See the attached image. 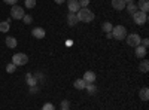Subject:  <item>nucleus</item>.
Instances as JSON below:
<instances>
[{
	"label": "nucleus",
	"instance_id": "24",
	"mask_svg": "<svg viewBox=\"0 0 149 110\" xmlns=\"http://www.w3.org/2000/svg\"><path fill=\"white\" fill-rule=\"evenodd\" d=\"M15 70H17V66H15L14 63H10V64L6 66V71H8V73H14Z\"/></svg>",
	"mask_w": 149,
	"mask_h": 110
},
{
	"label": "nucleus",
	"instance_id": "6",
	"mask_svg": "<svg viewBox=\"0 0 149 110\" xmlns=\"http://www.w3.org/2000/svg\"><path fill=\"white\" fill-rule=\"evenodd\" d=\"M26 15L24 14V9L18 5H14V8L10 9V17L14 18V19H22V17Z\"/></svg>",
	"mask_w": 149,
	"mask_h": 110
},
{
	"label": "nucleus",
	"instance_id": "12",
	"mask_svg": "<svg viewBox=\"0 0 149 110\" xmlns=\"http://www.w3.org/2000/svg\"><path fill=\"white\" fill-rule=\"evenodd\" d=\"M112 6H113V9H116V10L125 9V3H124V0H112Z\"/></svg>",
	"mask_w": 149,
	"mask_h": 110
},
{
	"label": "nucleus",
	"instance_id": "10",
	"mask_svg": "<svg viewBox=\"0 0 149 110\" xmlns=\"http://www.w3.org/2000/svg\"><path fill=\"white\" fill-rule=\"evenodd\" d=\"M86 83H94V80H95V73L94 71H85V75H84V77H82Z\"/></svg>",
	"mask_w": 149,
	"mask_h": 110
},
{
	"label": "nucleus",
	"instance_id": "26",
	"mask_svg": "<svg viewBox=\"0 0 149 110\" xmlns=\"http://www.w3.org/2000/svg\"><path fill=\"white\" fill-rule=\"evenodd\" d=\"M78 2H79V6L81 8H86V6L90 5V0H78Z\"/></svg>",
	"mask_w": 149,
	"mask_h": 110
},
{
	"label": "nucleus",
	"instance_id": "22",
	"mask_svg": "<svg viewBox=\"0 0 149 110\" xmlns=\"http://www.w3.org/2000/svg\"><path fill=\"white\" fill-rule=\"evenodd\" d=\"M85 88H86V91H88L90 94H94V92L97 91V88H95V85H94V83H86V85H85Z\"/></svg>",
	"mask_w": 149,
	"mask_h": 110
},
{
	"label": "nucleus",
	"instance_id": "27",
	"mask_svg": "<svg viewBox=\"0 0 149 110\" xmlns=\"http://www.w3.org/2000/svg\"><path fill=\"white\" fill-rule=\"evenodd\" d=\"M61 109H70L69 100H63V101H61Z\"/></svg>",
	"mask_w": 149,
	"mask_h": 110
},
{
	"label": "nucleus",
	"instance_id": "34",
	"mask_svg": "<svg viewBox=\"0 0 149 110\" xmlns=\"http://www.w3.org/2000/svg\"><path fill=\"white\" fill-rule=\"evenodd\" d=\"M106 37L107 39H112V33H106Z\"/></svg>",
	"mask_w": 149,
	"mask_h": 110
},
{
	"label": "nucleus",
	"instance_id": "15",
	"mask_svg": "<svg viewBox=\"0 0 149 110\" xmlns=\"http://www.w3.org/2000/svg\"><path fill=\"white\" fill-rule=\"evenodd\" d=\"M17 39L15 37H12V36H8L6 37V46L10 48V49H14V48H17Z\"/></svg>",
	"mask_w": 149,
	"mask_h": 110
},
{
	"label": "nucleus",
	"instance_id": "1",
	"mask_svg": "<svg viewBox=\"0 0 149 110\" xmlns=\"http://www.w3.org/2000/svg\"><path fill=\"white\" fill-rule=\"evenodd\" d=\"M76 17H78V19L82 21V22H91V21L94 19V14H93L88 8H81V9L76 12Z\"/></svg>",
	"mask_w": 149,
	"mask_h": 110
},
{
	"label": "nucleus",
	"instance_id": "3",
	"mask_svg": "<svg viewBox=\"0 0 149 110\" xmlns=\"http://www.w3.org/2000/svg\"><path fill=\"white\" fill-rule=\"evenodd\" d=\"M12 63H14L17 67H21V66H26L29 63V57L26 54H15V55H12Z\"/></svg>",
	"mask_w": 149,
	"mask_h": 110
},
{
	"label": "nucleus",
	"instance_id": "2",
	"mask_svg": "<svg viewBox=\"0 0 149 110\" xmlns=\"http://www.w3.org/2000/svg\"><path fill=\"white\" fill-rule=\"evenodd\" d=\"M112 37H115L116 40H124L127 37V28L124 27V26H116L112 28Z\"/></svg>",
	"mask_w": 149,
	"mask_h": 110
},
{
	"label": "nucleus",
	"instance_id": "7",
	"mask_svg": "<svg viewBox=\"0 0 149 110\" xmlns=\"http://www.w3.org/2000/svg\"><path fill=\"white\" fill-rule=\"evenodd\" d=\"M31 34H33V37H36V39H43L45 34H46V31H45L42 27H36V28H33Z\"/></svg>",
	"mask_w": 149,
	"mask_h": 110
},
{
	"label": "nucleus",
	"instance_id": "11",
	"mask_svg": "<svg viewBox=\"0 0 149 110\" xmlns=\"http://www.w3.org/2000/svg\"><path fill=\"white\" fill-rule=\"evenodd\" d=\"M139 10L145 12V14H148L149 10V0H139V5H137Z\"/></svg>",
	"mask_w": 149,
	"mask_h": 110
},
{
	"label": "nucleus",
	"instance_id": "31",
	"mask_svg": "<svg viewBox=\"0 0 149 110\" xmlns=\"http://www.w3.org/2000/svg\"><path fill=\"white\" fill-rule=\"evenodd\" d=\"M30 92H31V94L39 92V88H37V86H30Z\"/></svg>",
	"mask_w": 149,
	"mask_h": 110
},
{
	"label": "nucleus",
	"instance_id": "16",
	"mask_svg": "<svg viewBox=\"0 0 149 110\" xmlns=\"http://www.w3.org/2000/svg\"><path fill=\"white\" fill-rule=\"evenodd\" d=\"M85 85H86V82L84 79H76L74 83H73V86L76 89H79V91H82V89H85Z\"/></svg>",
	"mask_w": 149,
	"mask_h": 110
},
{
	"label": "nucleus",
	"instance_id": "13",
	"mask_svg": "<svg viewBox=\"0 0 149 110\" xmlns=\"http://www.w3.org/2000/svg\"><path fill=\"white\" fill-rule=\"evenodd\" d=\"M139 97H140L142 101H148V100H149V89H148L146 86L142 88V89L139 91Z\"/></svg>",
	"mask_w": 149,
	"mask_h": 110
},
{
	"label": "nucleus",
	"instance_id": "29",
	"mask_svg": "<svg viewBox=\"0 0 149 110\" xmlns=\"http://www.w3.org/2000/svg\"><path fill=\"white\" fill-rule=\"evenodd\" d=\"M3 2H5L6 5H12V6H14V5H17L18 0H3Z\"/></svg>",
	"mask_w": 149,
	"mask_h": 110
},
{
	"label": "nucleus",
	"instance_id": "19",
	"mask_svg": "<svg viewBox=\"0 0 149 110\" xmlns=\"http://www.w3.org/2000/svg\"><path fill=\"white\" fill-rule=\"evenodd\" d=\"M125 9L128 10V14H130V15H134L136 12L139 10L137 5H134V3H128V5H125Z\"/></svg>",
	"mask_w": 149,
	"mask_h": 110
},
{
	"label": "nucleus",
	"instance_id": "36",
	"mask_svg": "<svg viewBox=\"0 0 149 110\" xmlns=\"http://www.w3.org/2000/svg\"><path fill=\"white\" fill-rule=\"evenodd\" d=\"M61 110H70V109H61Z\"/></svg>",
	"mask_w": 149,
	"mask_h": 110
},
{
	"label": "nucleus",
	"instance_id": "18",
	"mask_svg": "<svg viewBox=\"0 0 149 110\" xmlns=\"http://www.w3.org/2000/svg\"><path fill=\"white\" fill-rule=\"evenodd\" d=\"M26 80H27V83L30 85V86H36V83H37L36 76H33L31 73H27V75H26Z\"/></svg>",
	"mask_w": 149,
	"mask_h": 110
},
{
	"label": "nucleus",
	"instance_id": "28",
	"mask_svg": "<svg viewBox=\"0 0 149 110\" xmlns=\"http://www.w3.org/2000/svg\"><path fill=\"white\" fill-rule=\"evenodd\" d=\"M31 19H33V18H31L30 15H24V17H22V21L26 22V24H30V22H31Z\"/></svg>",
	"mask_w": 149,
	"mask_h": 110
},
{
	"label": "nucleus",
	"instance_id": "5",
	"mask_svg": "<svg viewBox=\"0 0 149 110\" xmlns=\"http://www.w3.org/2000/svg\"><path fill=\"white\" fill-rule=\"evenodd\" d=\"M125 39H127V43H128V46H131V48L139 46V45H140V42H142L140 36H139V34H136V33H131V34H128Z\"/></svg>",
	"mask_w": 149,
	"mask_h": 110
},
{
	"label": "nucleus",
	"instance_id": "4",
	"mask_svg": "<svg viewBox=\"0 0 149 110\" xmlns=\"http://www.w3.org/2000/svg\"><path fill=\"white\" fill-rule=\"evenodd\" d=\"M133 19L137 26H143V24H146V21H148V14H145V12H142V10H137L133 15Z\"/></svg>",
	"mask_w": 149,
	"mask_h": 110
},
{
	"label": "nucleus",
	"instance_id": "9",
	"mask_svg": "<svg viewBox=\"0 0 149 110\" xmlns=\"http://www.w3.org/2000/svg\"><path fill=\"white\" fill-rule=\"evenodd\" d=\"M78 22H79V19H78L76 14H72V12H69V15H67V24H69V26H70V27H74Z\"/></svg>",
	"mask_w": 149,
	"mask_h": 110
},
{
	"label": "nucleus",
	"instance_id": "17",
	"mask_svg": "<svg viewBox=\"0 0 149 110\" xmlns=\"http://www.w3.org/2000/svg\"><path fill=\"white\" fill-rule=\"evenodd\" d=\"M9 28H10V19L0 22V31H2V33H8Z\"/></svg>",
	"mask_w": 149,
	"mask_h": 110
},
{
	"label": "nucleus",
	"instance_id": "8",
	"mask_svg": "<svg viewBox=\"0 0 149 110\" xmlns=\"http://www.w3.org/2000/svg\"><path fill=\"white\" fill-rule=\"evenodd\" d=\"M79 9H81V6H79L78 0H69V12H72V14H76Z\"/></svg>",
	"mask_w": 149,
	"mask_h": 110
},
{
	"label": "nucleus",
	"instance_id": "23",
	"mask_svg": "<svg viewBox=\"0 0 149 110\" xmlns=\"http://www.w3.org/2000/svg\"><path fill=\"white\" fill-rule=\"evenodd\" d=\"M26 8H29V9H33L34 6H36V0H26Z\"/></svg>",
	"mask_w": 149,
	"mask_h": 110
},
{
	"label": "nucleus",
	"instance_id": "25",
	"mask_svg": "<svg viewBox=\"0 0 149 110\" xmlns=\"http://www.w3.org/2000/svg\"><path fill=\"white\" fill-rule=\"evenodd\" d=\"M42 110H55V106H54L52 103H46V104L42 107Z\"/></svg>",
	"mask_w": 149,
	"mask_h": 110
},
{
	"label": "nucleus",
	"instance_id": "30",
	"mask_svg": "<svg viewBox=\"0 0 149 110\" xmlns=\"http://www.w3.org/2000/svg\"><path fill=\"white\" fill-rule=\"evenodd\" d=\"M140 45L145 46V48H148V46H149V39H143V40L140 42Z\"/></svg>",
	"mask_w": 149,
	"mask_h": 110
},
{
	"label": "nucleus",
	"instance_id": "35",
	"mask_svg": "<svg viewBox=\"0 0 149 110\" xmlns=\"http://www.w3.org/2000/svg\"><path fill=\"white\" fill-rule=\"evenodd\" d=\"M124 3H125V5H128V3H133V0H124Z\"/></svg>",
	"mask_w": 149,
	"mask_h": 110
},
{
	"label": "nucleus",
	"instance_id": "32",
	"mask_svg": "<svg viewBox=\"0 0 149 110\" xmlns=\"http://www.w3.org/2000/svg\"><path fill=\"white\" fill-rule=\"evenodd\" d=\"M54 2H55V3H58V5H61V3H64L66 0H54Z\"/></svg>",
	"mask_w": 149,
	"mask_h": 110
},
{
	"label": "nucleus",
	"instance_id": "20",
	"mask_svg": "<svg viewBox=\"0 0 149 110\" xmlns=\"http://www.w3.org/2000/svg\"><path fill=\"white\" fill-rule=\"evenodd\" d=\"M139 70H140L142 73H148V71H149V61H148V59H143V61H142L140 66H139Z\"/></svg>",
	"mask_w": 149,
	"mask_h": 110
},
{
	"label": "nucleus",
	"instance_id": "14",
	"mask_svg": "<svg viewBox=\"0 0 149 110\" xmlns=\"http://www.w3.org/2000/svg\"><path fill=\"white\" fill-rule=\"evenodd\" d=\"M145 55H146V48L142 46V45L136 46V57H137V58H143Z\"/></svg>",
	"mask_w": 149,
	"mask_h": 110
},
{
	"label": "nucleus",
	"instance_id": "33",
	"mask_svg": "<svg viewBox=\"0 0 149 110\" xmlns=\"http://www.w3.org/2000/svg\"><path fill=\"white\" fill-rule=\"evenodd\" d=\"M66 45H67V46H72V45H73V42H72V40H67V42H66Z\"/></svg>",
	"mask_w": 149,
	"mask_h": 110
},
{
	"label": "nucleus",
	"instance_id": "21",
	"mask_svg": "<svg viewBox=\"0 0 149 110\" xmlns=\"http://www.w3.org/2000/svg\"><path fill=\"white\" fill-rule=\"evenodd\" d=\"M102 28H103V31H104V33H110V31H112V28H113V26H112L110 22H103Z\"/></svg>",
	"mask_w": 149,
	"mask_h": 110
}]
</instances>
